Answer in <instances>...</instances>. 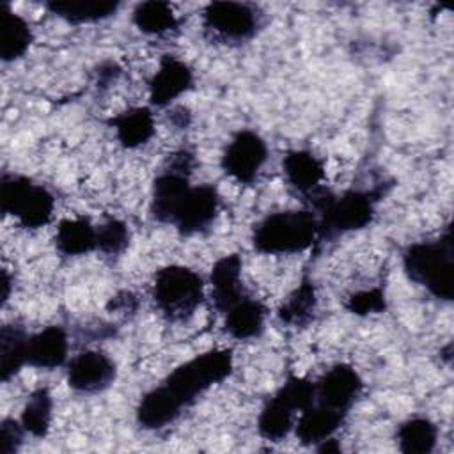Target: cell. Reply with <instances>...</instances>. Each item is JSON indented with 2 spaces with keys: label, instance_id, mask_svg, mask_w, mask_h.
I'll return each mask as SVG.
<instances>
[{
  "label": "cell",
  "instance_id": "6da1fadb",
  "mask_svg": "<svg viewBox=\"0 0 454 454\" xmlns=\"http://www.w3.org/2000/svg\"><path fill=\"white\" fill-rule=\"evenodd\" d=\"M378 197L369 190H346L335 195L325 186L310 193L307 200L317 216V241H332L369 227L376 216Z\"/></svg>",
  "mask_w": 454,
  "mask_h": 454
},
{
  "label": "cell",
  "instance_id": "7a4b0ae2",
  "mask_svg": "<svg viewBox=\"0 0 454 454\" xmlns=\"http://www.w3.org/2000/svg\"><path fill=\"white\" fill-rule=\"evenodd\" d=\"M403 270L417 286L433 298L452 301L454 298V239L450 223L436 239L417 241L403 252Z\"/></svg>",
  "mask_w": 454,
  "mask_h": 454
},
{
  "label": "cell",
  "instance_id": "3957f363",
  "mask_svg": "<svg viewBox=\"0 0 454 454\" xmlns=\"http://www.w3.org/2000/svg\"><path fill=\"white\" fill-rule=\"evenodd\" d=\"M252 247L268 255L298 254L317 241V216L312 209H289L266 215L252 229Z\"/></svg>",
  "mask_w": 454,
  "mask_h": 454
},
{
  "label": "cell",
  "instance_id": "277c9868",
  "mask_svg": "<svg viewBox=\"0 0 454 454\" xmlns=\"http://www.w3.org/2000/svg\"><path fill=\"white\" fill-rule=\"evenodd\" d=\"M153 301L170 323L188 321L204 301V278L183 264H167L154 273Z\"/></svg>",
  "mask_w": 454,
  "mask_h": 454
},
{
  "label": "cell",
  "instance_id": "5b68a950",
  "mask_svg": "<svg viewBox=\"0 0 454 454\" xmlns=\"http://www.w3.org/2000/svg\"><path fill=\"white\" fill-rule=\"evenodd\" d=\"M232 369V349L216 348L195 355L193 358L177 365L161 383L183 404V408H186L213 385L227 380Z\"/></svg>",
  "mask_w": 454,
  "mask_h": 454
},
{
  "label": "cell",
  "instance_id": "8992f818",
  "mask_svg": "<svg viewBox=\"0 0 454 454\" xmlns=\"http://www.w3.org/2000/svg\"><path fill=\"white\" fill-rule=\"evenodd\" d=\"M0 190L2 211L16 218L21 227L35 231L51 222L55 197L46 186L21 174H4Z\"/></svg>",
  "mask_w": 454,
  "mask_h": 454
},
{
  "label": "cell",
  "instance_id": "52a82bcc",
  "mask_svg": "<svg viewBox=\"0 0 454 454\" xmlns=\"http://www.w3.org/2000/svg\"><path fill=\"white\" fill-rule=\"evenodd\" d=\"M195 165V154L190 149H179L168 154L163 170L154 177L151 188V216L160 222L172 225L174 218L188 195L192 183L190 174Z\"/></svg>",
  "mask_w": 454,
  "mask_h": 454
},
{
  "label": "cell",
  "instance_id": "ba28073f",
  "mask_svg": "<svg viewBox=\"0 0 454 454\" xmlns=\"http://www.w3.org/2000/svg\"><path fill=\"white\" fill-rule=\"evenodd\" d=\"M202 27L220 43H247L261 30L262 12L245 2H211L202 11Z\"/></svg>",
  "mask_w": 454,
  "mask_h": 454
},
{
  "label": "cell",
  "instance_id": "9c48e42d",
  "mask_svg": "<svg viewBox=\"0 0 454 454\" xmlns=\"http://www.w3.org/2000/svg\"><path fill=\"white\" fill-rule=\"evenodd\" d=\"M268 160V145L254 129H239L222 153V170L239 184H252Z\"/></svg>",
  "mask_w": 454,
  "mask_h": 454
},
{
  "label": "cell",
  "instance_id": "30bf717a",
  "mask_svg": "<svg viewBox=\"0 0 454 454\" xmlns=\"http://www.w3.org/2000/svg\"><path fill=\"white\" fill-rule=\"evenodd\" d=\"M67 385L80 394L106 390L117 376L115 362L101 349H85L66 364Z\"/></svg>",
  "mask_w": 454,
  "mask_h": 454
},
{
  "label": "cell",
  "instance_id": "8fae6325",
  "mask_svg": "<svg viewBox=\"0 0 454 454\" xmlns=\"http://www.w3.org/2000/svg\"><path fill=\"white\" fill-rule=\"evenodd\" d=\"M364 381L349 364H335L316 381V403L332 410L349 413L360 397Z\"/></svg>",
  "mask_w": 454,
  "mask_h": 454
},
{
  "label": "cell",
  "instance_id": "7c38bea8",
  "mask_svg": "<svg viewBox=\"0 0 454 454\" xmlns=\"http://www.w3.org/2000/svg\"><path fill=\"white\" fill-rule=\"evenodd\" d=\"M218 209H220V193L216 186L209 183L192 186L172 225L183 236L206 232L213 225L218 215Z\"/></svg>",
  "mask_w": 454,
  "mask_h": 454
},
{
  "label": "cell",
  "instance_id": "4fadbf2b",
  "mask_svg": "<svg viewBox=\"0 0 454 454\" xmlns=\"http://www.w3.org/2000/svg\"><path fill=\"white\" fill-rule=\"evenodd\" d=\"M192 87V67L174 55H163L158 69L149 80V103L158 108L168 106Z\"/></svg>",
  "mask_w": 454,
  "mask_h": 454
},
{
  "label": "cell",
  "instance_id": "5bb4252c",
  "mask_svg": "<svg viewBox=\"0 0 454 454\" xmlns=\"http://www.w3.org/2000/svg\"><path fill=\"white\" fill-rule=\"evenodd\" d=\"M243 261L239 254H225L215 261L209 284H211V300L215 309L220 314H225L232 305L247 296L243 280H241Z\"/></svg>",
  "mask_w": 454,
  "mask_h": 454
},
{
  "label": "cell",
  "instance_id": "9a60e30c",
  "mask_svg": "<svg viewBox=\"0 0 454 454\" xmlns=\"http://www.w3.org/2000/svg\"><path fill=\"white\" fill-rule=\"evenodd\" d=\"M282 172L287 184L305 199L319 190L325 179L323 160L309 149L287 151L282 158Z\"/></svg>",
  "mask_w": 454,
  "mask_h": 454
},
{
  "label": "cell",
  "instance_id": "2e32d148",
  "mask_svg": "<svg viewBox=\"0 0 454 454\" xmlns=\"http://www.w3.org/2000/svg\"><path fill=\"white\" fill-rule=\"evenodd\" d=\"M67 332L59 325H51L28 337L27 364L37 369L53 371L67 362Z\"/></svg>",
  "mask_w": 454,
  "mask_h": 454
},
{
  "label": "cell",
  "instance_id": "e0dca14e",
  "mask_svg": "<svg viewBox=\"0 0 454 454\" xmlns=\"http://www.w3.org/2000/svg\"><path fill=\"white\" fill-rule=\"evenodd\" d=\"M183 404L167 390L163 383L147 390L135 410L137 424L145 431L163 429L183 413Z\"/></svg>",
  "mask_w": 454,
  "mask_h": 454
},
{
  "label": "cell",
  "instance_id": "ac0fdd59",
  "mask_svg": "<svg viewBox=\"0 0 454 454\" xmlns=\"http://www.w3.org/2000/svg\"><path fill=\"white\" fill-rule=\"evenodd\" d=\"M346 413L323 406L319 403L310 404L298 413L294 422V434L301 445H317L323 440L335 434V431L344 424Z\"/></svg>",
  "mask_w": 454,
  "mask_h": 454
},
{
  "label": "cell",
  "instance_id": "d6986e66",
  "mask_svg": "<svg viewBox=\"0 0 454 454\" xmlns=\"http://www.w3.org/2000/svg\"><path fill=\"white\" fill-rule=\"evenodd\" d=\"M266 316V305L247 294L223 314V330L236 340L257 339L264 330Z\"/></svg>",
  "mask_w": 454,
  "mask_h": 454
},
{
  "label": "cell",
  "instance_id": "ffe728a7",
  "mask_svg": "<svg viewBox=\"0 0 454 454\" xmlns=\"http://www.w3.org/2000/svg\"><path fill=\"white\" fill-rule=\"evenodd\" d=\"M55 248L64 257H80L98 250V225L85 216L62 220L55 232Z\"/></svg>",
  "mask_w": 454,
  "mask_h": 454
},
{
  "label": "cell",
  "instance_id": "44dd1931",
  "mask_svg": "<svg viewBox=\"0 0 454 454\" xmlns=\"http://www.w3.org/2000/svg\"><path fill=\"white\" fill-rule=\"evenodd\" d=\"M114 131L117 142L124 149H137L147 144L154 135V115L149 106H133L128 108L108 122Z\"/></svg>",
  "mask_w": 454,
  "mask_h": 454
},
{
  "label": "cell",
  "instance_id": "7402d4cb",
  "mask_svg": "<svg viewBox=\"0 0 454 454\" xmlns=\"http://www.w3.org/2000/svg\"><path fill=\"white\" fill-rule=\"evenodd\" d=\"M294 406L277 390L261 408L257 417V433L268 442H282L296 422Z\"/></svg>",
  "mask_w": 454,
  "mask_h": 454
},
{
  "label": "cell",
  "instance_id": "603a6c76",
  "mask_svg": "<svg viewBox=\"0 0 454 454\" xmlns=\"http://www.w3.org/2000/svg\"><path fill=\"white\" fill-rule=\"evenodd\" d=\"M119 2L112 0H51L44 4L51 14L71 25H85L108 20L119 11Z\"/></svg>",
  "mask_w": 454,
  "mask_h": 454
},
{
  "label": "cell",
  "instance_id": "cb8c5ba5",
  "mask_svg": "<svg viewBox=\"0 0 454 454\" xmlns=\"http://www.w3.org/2000/svg\"><path fill=\"white\" fill-rule=\"evenodd\" d=\"M34 41V32L28 21L14 12L7 4H2V28H0V57L4 62L21 59Z\"/></svg>",
  "mask_w": 454,
  "mask_h": 454
},
{
  "label": "cell",
  "instance_id": "d4e9b609",
  "mask_svg": "<svg viewBox=\"0 0 454 454\" xmlns=\"http://www.w3.org/2000/svg\"><path fill=\"white\" fill-rule=\"evenodd\" d=\"M317 310V294L314 282L303 277L277 309V317L287 326H307Z\"/></svg>",
  "mask_w": 454,
  "mask_h": 454
},
{
  "label": "cell",
  "instance_id": "484cf974",
  "mask_svg": "<svg viewBox=\"0 0 454 454\" xmlns=\"http://www.w3.org/2000/svg\"><path fill=\"white\" fill-rule=\"evenodd\" d=\"M28 333L16 323H7L0 330V380L7 383L27 365Z\"/></svg>",
  "mask_w": 454,
  "mask_h": 454
},
{
  "label": "cell",
  "instance_id": "4316f807",
  "mask_svg": "<svg viewBox=\"0 0 454 454\" xmlns=\"http://www.w3.org/2000/svg\"><path fill=\"white\" fill-rule=\"evenodd\" d=\"M131 21L145 35H163L177 30L179 27L174 9L163 0H147L137 4L131 12Z\"/></svg>",
  "mask_w": 454,
  "mask_h": 454
},
{
  "label": "cell",
  "instance_id": "83f0119b",
  "mask_svg": "<svg viewBox=\"0 0 454 454\" xmlns=\"http://www.w3.org/2000/svg\"><path fill=\"white\" fill-rule=\"evenodd\" d=\"M395 438L404 454H429L438 442V426L427 417H411L397 427Z\"/></svg>",
  "mask_w": 454,
  "mask_h": 454
},
{
  "label": "cell",
  "instance_id": "f1b7e54d",
  "mask_svg": "<svg viewBox=\"0 0 454 454\" xmlns=\"http://www.w3.org/2000/svg\"><path fill=\"white\" fill-rule=\"evenodd\" d=\"M53 415V397L46 387L35 388L20 415V422L25 427L27 434L34 438H44L51 427Z\"/></svg>",
  "mask_w": 454,
  "mask_h": 454
},
{
  "label": "cell",
  "instance_id": "f546056e",
  "mask_svg": "<svg viewBox=\"0 0 454 454\" xmlns=\"http://www.w3.org/2000/svg\"><path fill=\"white\" fill-rule=\"evenodd\" d=\"M129 229L119 218H108L98 225V250L105 255H121L129 247Z\"/></svg>",
  "mask_w": 454,
  "mask_h": 454
},
{
  "label": "cell",
  "instance_id": "4dcf8cb0",
  "mask_svg": "<svg viewBox=\"0 0 454 454\" xmlns=\"http://www.w3.org/2000/svg\"><path fill=\"white\" fill-rule=\"evenodd\" d=\"M348 312L355 316H371V314H381L387 309V296L381 287H369L356 291L348 296L346 300Z\"/></svg>",
  "mask_w": 454,
  "mask_h": 454
},
{
  "label": "cell",
  "instance_id": "1f68e13d",
  "mask_svg": "<svg viewBox=\"0 0 454 454\" xmlns=\"http://www.w3.org/2000/svg\"><path fill=\"white\" fill-rule=\"evenodd\" d=\"M278 392L294 406L298 413L316 403V381H310L303 376H287Z\"/></svg>",
  "mask_w": 454,
  "mask_h": 454
},
{
  "label": "cell",
  "instance_id": "d6a6232c",
  "mask_svg": "<svg viewBox=\"0 0 454 454\" xmlns=\"http://www.w3.org/2000/svg\"><path fill=\"white\" fill-rule=\"evenodd\" d=\"M27 431L16 419H4L0 424V450L2 454H14L21 445Z\"/></svg>",
  "mask_w": 454,
  "mask_h": 454
},
{
  "label": "cell",
  "instance_id": "836d02e7",
  "mask_svg": "<svg viewBox=\"0 0 454 454\" xmlns=\"http://www.w3.org/2000/svg\"><path fill=\"white\" fill-rule=\"evenodd\" d=\"M137 307H138V300L129 291H122V293L112 296V300L106 305V309L110 312H135Z\"/></svg>",
  "mask_w": 454,
  "mask_h": 454
},
{
  "label": "cell",
  "instance_id": "e575fe53",
  "mask_svg": "<svg viewBox=\"0 0 454 454\" xmlns=\"http://www.w3.org/2000/svg\"><path fill=\"white\" fill-rule=\"evenodd\" d=\"M119 74H121V67L112 60H106L98 67V83L110 85L119 78Z\"/></svg>",
  "mask_w": 454,
  "mask_h": 454
},
{
  "label": "cell",
  "instance_id": "d590c367",
  "mask_svg": "<svg viewBox=\"0 0 454 454\" xmlns=\"http://www.w3.org/2000/svg\"><path fill=\"white\" fill-rule=\"evenodd\" d=\"M170 121L172 124H176L177 128H186L192 121V115H190V110L184 108V106H176L172 112H170Z\"/></svg>",
  "mask_w": 454,
  "mask_h": 454
},
{
  "label": "cell",
  "instance_id": "8d00e7d4",
  "mask_svg": "<svg viewBox=\"0 0 454 454\" xmlns=\"http://www.w3.org/2000/svg\"><path fill=\"white\" fill-rule=\"evenodd\" d=\"M316 450L317 452H321V454H337V452H340V443L333 438V436H330V438H326V440H323L321 443H317L316 445Z\"/></svg>",
  "mask_w": 454,
  "mask_h": 454
},
{
  "label": "cell",
  "instance_id": "74e56055",
  "mask_svg": "<svg viewBox=\"0 0 454 454\" xmlns=\"http://www.w3.org/2000/svg\"><path fill=\"white\" fill-rule=\"evenodd\" d=\"M9 294H11V277L4 270L2 271V303H5L9 300Z\"/></svg>",
  "mask_w": 454,
  "mask_h": 454
}]
</instances>
